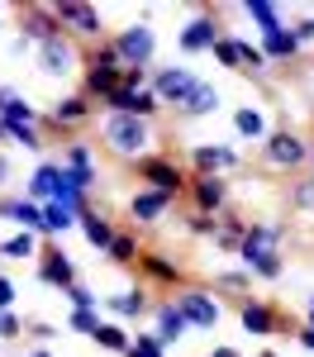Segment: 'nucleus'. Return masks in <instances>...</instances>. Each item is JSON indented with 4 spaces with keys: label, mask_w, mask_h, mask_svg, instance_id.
<instances>
[{
    "label": "nucleus",
    "mask_w": 314,
    "mask_h": 357,
    "mask_svg": "<svg viewBox=\"0 0 314 357\" xmlns=\"http://www.w3.org/2000/svg\"><path fill=\"white\" fill-rule=\"evenodd\" d=\"M152 91H157V100H162V110H181L186 100H191V91L200 86V77L191 72V67H152Z\"/></svg>",
    "instance_id": "dca6fc26"
},
{
    "label": "nucleus",
    "mask_w": 314,
    "mask_h": 357,
    "mask_svg": "<svg viewBox=\"0 0 314 357\" xmlns=\"http://www.w3.org/2000/svg\"><path fill=\"white\" fill-rule=\"evenodd\" d=\"M124 357H167V343H162L152 329H139L134 333V348H129Z\"/></svg>",
    "instance_id": "ea45409f"
},
{
    "label": "nucleus",
    "mask_w": 314,
    "mask_h": 357,
    "mask_svg": "<svg viewBox=\"0 0 314 357\" xmlns=\"http://www.w3.org/2000/svg\"><path fill=\"white\" fill-rule=\"evenodd\" d=\"M105 257H110L114 267H139V257H143V243H139V234H134V229H119Z\"/></svg>",
    "instance_id": "f704fd0d"
},
{
    "label": "nucleus",
    "mask_w": 314,
    "mask_h": 357,
    "mask_svg": "<svg viewBox=\"0 0 314 357\" xmlns=\"http://www.w3.org/2000/svg\"><path fill=\"white\" fill-rule=\"evenodd\" d=\"M248 224H253V220H243V215H228V210H224V215H219V234H214V243L224 248V252H233V257H238Z\"/></svg>",
    "instance_id": "c9c22d12"
},
{
    "label": "nucleus",
    "mask_w": 314,
    "mask_h": 357,
    "mask_svg": "<svg viewBox=\"0 0 314 357\" xmlns=\"http://www.w3.org/2000/svg\"><path fill=\"white\" fill-rule=\"evenodd\" d=\"M53 10H57V20H62V33L77 38V43H86V48H95V43L110 38L105 15H100L95 5H86V0H53Z\"/></svg>",
    "instance_id": "7ed1b4c3"
},
{
    "label": "nucleus",
    "mask_w": 314,
    "mask_h": 357,
    "mask_svg": "<svg viewBox=\"0 0 314 357\" xmlns=\"http://www.w3.org/2000/svg\"><path fill=\"white\" fill-rule=\"evenodd\" d=\"M10 96H15V91H10V86H0V114H5V105H10Z\"/></svg>",
    "instance_id": "5fc2aeb1"
},
{
    "label": "nucleus",
    "mask_w": 314,
    "mask_h": 357,
    "mask_svg": "<svg viewBox=\"0 0 314 357\" xmlns=\"http://www.w3.org/2000/svg\"><path fill=\"white\" fill-rule=\"evenodd\" d=\"M110 43L119 48V62H124V72H129V67H143V72H152V57H157V29L148 24V20H134V24L114 29Z\"/></svg>",
    "instance_id": "0eeeda50"
},
{
    "label": "nucleus",
    "mask_w": 314,
    "mask_h": 357,
    "mask_svg": "<svg viewBox=\"0 0 314 357\" xmlns=\"http://www.w3.org/2000/svg\"><path fill=\"white\" fill-rule=\"evenodd\" d=\"M10 53H15V57H24V53H33V43H29V38H19V33H15V38H10Z\"/></svg>",
    "instance_id": "3c124183"
},
{
    "label": "nucleus",
    "mask_w": 314,
    "mask_h": 357,
    "mask_svg": "<svg viewBox=\"0 0 314 357\" xmlns=\"http://www.w3.org/2000/svg\"><path fill=\"white\" fill-rule=\"evenodd\" d=\"M310 153H314V138L295 134V129H272L267 143H262V167H272V172H300V167H310Z\"/></svg>",
    "instance_id": "20e7f679"
},
{
    "label": "nucleus",
    "mask_w": 314,
    "mask_h": 357,
    "mask_svg": "<svg viewBox=\"0 0 314 357\" xmlns=\"http://www.w3.org/2000/svg\"><path fill=\"white\" fill-rule=\"evenodd\" d=\"M243 15L257 24V38H267V33H276V29H285V15L281 5H272V0H248L243 5Z\"/></svg>",
    "instance_id": "7c9ffc66"
},
{
    "label": "nucleus",
    "mask_w": 314,
    "mask_h": 357,
    "mask_svg": "<svg viewBox=\"0 0 314 357\" xmlns=\"http://www.w3.org/2000/svg\"><path fill=\"white\" fill-rule=\"evenodd\" d=\"M15 24H19V38H29L33 48L62 33V20H57L53 0H33V5H19V10H15Z\"/></svg>",
    "instance_id": "4468645a"
},
{
    "label": "nucleus",
    "mask_w": 314,
    "mask_h": 357,
    "mask_svg": "<svg viewBox=\"0 0 314 357\" xmlns=\"http://www.w3.org/2000/svg\"><path fill=\"white\" fill-rule=\"evenodd\" d=\"M243 272H253V281H276V276L285 272V257H281V248H272V252H262V257H253Z\"/></svg>",
    "instance_id": "4c0bfd02"
},
{
    "label": "nucleus",
    "mask_w": 314,
    "mask_h": 357,
    "mask_svg": "<svg viewBox=\"0 0 314 357\" xmlns=\"http://www.w3.org/2000/svg\"><path fill=\"white\" fill-rule=\"evenodd\" d=\"M214 291H228V296H238V301H243V291H253V272H243V267H228V272L214 276Z\"/></svg>",
    "instance_id": "58836bf2"
},
{
    "label": "nucleus",
    "mask_w": 314,
    "mask_h": 357,
    "mask_svg": "<svg viewBox=\"0 0 314 357\" xmlns=\"http://www.w3.org/2000/svg\"><path fill=\"white\" fill-rule=\"evenodd\" d=\"M100 114H134V119H148V124H152V119L162 114V100H157L152 86H143V91H124V86H119L110 100L100 105Z\"/></svg>",
    "instance_id": "a211bd4d"
},
{
    "label": "nucleus",
    "mask_w": 314,
    "mask_h": 357,
    "mask_svg": "<svg viewBox=\"0 0 314 357\" xmlns=\"http://www.w3.org/2000/svg\"><path fill=\"white\" fill-rule=\"evenodd\" d=\"M257 43H262V53H267V62H272V67H276V62H295V57H300V48H305V43L295 38V29H290V24L276 29V33H267V38H257Z\"/></svg>",
    "instance_id": "c85d7f7f"
},
{
    "label": "nucleus",
    "mask_w": 314,
    "mask_h": 357,
    "mask_svg": "<svg viewBox=\"0 0 314 357\" xmlns=\"http://www.w3.org/2000/svg\"><path fill=\"white\" fill-rule=\"evenodd\" d=\"M171 205H176V195L139 186V191L129 195V220H134V229H152V224H162L171 215Z\"/></svg>",
    "instance_id": "aec40b11"
},
{
    "label": "nucleus",
    "mask_w": 314,
    "mask_h": 357,
    "mask_svg": "<svg viewBox=\"0 0 314 357\" xmlns=\"http://www.w3.org/2000/svg\"><path fill=\"white\" fill-rule=\"evenodd\" d=\"M0 124L5 129H43V110L38 105H29V96H10V105H5V114H0Z\"/></svg>",
    "instance_id": "c756f323"
},
{
    "label": "nucleus",
    "mask_w": 314,
    "mask_h": 357,
    "mask_svg": "<svg viewBox=\"0 0 314 357\" xmlns=\"http://www.w3.org/2000/svg\"><path fill=\"white\" fill-rule=\"evenodd\" d=\"M38 281H43V286H53V291H62V296L77 286V262L67 257V248L57 243V238H48L43 252H38Z\"/></svg>",
    "instance_id": "f3484780"
},
{
    "label": "nucleus",
    "mask_w": 314,
    "mask_h": 357,
    "mask_svg": "<svg viewBox=\"0 0 314 357\" xmlns=\"http://www.w3.org/2000/svg\"><path fill=\"white\" fill-rule=\"evenodd\" d=\"M124 86V62H119V48L110 38L86 48V62H81V96H91L95 105H105L114 91Z\"/></svg>",
    "instance_id": "f03ea898"
},
{
    "label": "nucleus",
    "mask_w": 314,
    "mask_h": 357,
    "mask_svg": "<svg viewBox=\"0 0 314 357\" xmlns=\"http://www.w3.org/2000/svg\"><path fill=\"white\" fill-rule=\"evenodd\" d=\"M29 338H33L38 348H48V343L57 338V329H53V324H29Z\"/></svg>",
    "instance_id": "de8ad7c7"
},
{
    "label": "nucleus",
    "mask_w": 314,
    "mask_h": 357,
    "mask_svg": "<svg viewBox=\"0 0 314 357\" xmlns=\"http://www.w3.org/2000/svg\"><path fill=\"white\" fill-rule=\"evenodd\" d=\"M257 357H281V353H276V348H262V353H257Z\"/></svg>",
    "instance_id": "bf43d9fd"
},
{
    "label": "nucleus",
    "mask_w": 314,
    "mask_h": 357,
    "mask_svg": "<svg viewBox=\"0 0 314 357\" xmlns=\"http://www.w3.org/2000/svg\"><path fill=\"white\" fill-rule=\"evenodd\" d=\"M57 162H62V176L81 195H95V186H100V158H95L91 138H67V148H62Z\"/></svg>",
    "instance_id": "6e6552de"
},
{
    "label": "nucleus",
    "mask_w": 314,
    "mask_h": 357,
    "mask_svg": "<svg viewBox=\"0 0 314 357\" xmlns=\"http://www.w3.org/2000/svg\"><path fill=\"white\" fill-rule=\"evenodd\" d=\"M134 176H139L148 191H167V195H186V186H191V172L176 162L171 153H148V158H139L134 162Z\"/></svg>",
    "instance_id": "39448f33"
},
{
    "label": "nucleus",
    "mask_w": 314,
    "mask_h": 357,
    "mask_svg": "<svg viewBox=\"0 0 314 357\" xmlns=\"http://www.w3.org/2000/svg\"><path fill=\"white\" fill-rule=\"evenodd\" d=\"M171 301L186 314L191 329H214L224 319V305L214 301V291H205V286H181V291H171Z\"/></svg>",
    "instance_id": "f8f14e48"
},
{
    "label": "nucleus",
    "mask_w": 314,
    "mask_h": 357,
    "mask_svg": "<svg viewBox=\"0 0 314 357\" xmlns=\"http://www.w3.org/2000/svg\"><path fill=\"white\" fill-rule=\"evenodd\" d=\"M10 172H15V167H10V158H5V153H0V186L10 181Z\"/></svg>",
    "instance_id": "603ef678"
},
{
    "label": "nucleus",
    "mask_w": 314,
    "mask_h": 357,
    "mask_svg": "<svg viewBox=\"0 0 314 357\" xmlns=\"http://www.w3.org/2000/svg\"><path fill=\"white\" fill-rule=\"evenodd\" d=\"M19 333H29V324L15 314V310H5V314H0V338H5V343H15Z\"/></svg>",
    "instance_id": "a18cd8bd"
},
{
    "label": "nucleus",
    "mask_w": 314,
    "mask_h": 357,
    "mask_svg": "<svg viewBox=\"0 0 314 357\" xmlns=\"http://www.w3.org/2000/svg\"><path fill=\"white\" fill-rule=\"evenodd\" d=\"M224 33H228V29L219 24V15H214V10H196V15L186 20V29L176 33V43H181V53L200 57V53H214V43H219Z\"/></svg>",
    "instance_id": "ddd939ff"
},
{
    "label": "nucleus",
    "mask_w": 314,
    "mask_h": 357,
    "mask_svg": "<svg viewBox=\"0 0 314 357\" xmlns=\"http://www.w3.org/2000/svg\"><path fill=\"white\" fill-rule=\"evenodd\" d=\"M0 220H10L24 234H43V205H33L29 195H0Z\"/></svg>",
    "instance_id": "b1692460"
},
{
    "label": "nucleus",
    "mask_w": 314,
    "mask_h": 357,
    "mask_svg": "<svg viewBox=\"0 0 314 357\" xmlns=\"http://www.w3.org/2000/svg\"><path fill=\"white\" fill-rule=\"evenodd\" d=\"M24 357H53V353H48V348H33V353H24Z\"/></svg>",
    "instance_id": "4d7b16f0"
},
{
    "label": "nucleus",
    "mask_w": 314,
    "mask_h": 357,
    "mask_svg": "<svg viewBox=\"0 0 314 357\" xmlns=\"http://www.w3.org/2000/svg\"><path fill=\"white\" fill-rule=\"evenodd\" d=\"M186 200H191V210H200V215H224L228 210V181L224 176H196L191 172Z\"/></svg>",
    "instance_id": "412c9836"
},
{
    "label": "nucleus",
    "mask_w": 314,
    "mask_h": 357,
    "mask_svg": "<svg viewBox=\"0 0 314 357\" xmlns=\"http://www.w3.org/2000/svg\"><path fill=\"white\" fill-rule=\"evenodd\" d=\"M105 319H100V310H72L67 314V329L72 333H86V338H95V329H100Z\"/></svg>",
    "instance_id": "a19ab883"
},
{
    "label": "nucleus",
    "mask_w": 314,
    "mask_h": 357,
    "mask_svg": "<svg viewBox=\"0 0 314 357\" xmlns=\"http://www.w3.org/2000/svg\"><path fill=\"white\" fill-rule=\"evenodd\" d=\"M295 38H300V43H314V15H305V20H295Z\"/></svg>",
    "instance_id": "09e8293b"
},
{
    "label": "nucleus",
    "mask_w": 314,
    "mask_h": 357,
    "mask_svg": "<svg viewBox=\"0 0 314 357\" xmlns=\"http://www.w3.org/2000/svg\"><path fill=\"white\" fill-rule=\"evenodd\" d=\"M152 333H157V338H162L167 348H176V343H181V338L191 333L186 314L176 310V301H171V296H167V301H157V310H152Z\"/></svg>",
    "instance_id": "a878e982"
},
{
    "label": "nucleus",
    "mask_w": 314,
    "mask_h": 357,
    "mask_svg": "<svg viewBox=\"0 0 314 357\" xmlns=\"http://www.w3.org/2000/svg\"><path fill=\"white\" fill-rule=\"evenodd\" d=\"M233 167H238V153L228 143H196L191 148V172L196 176H224Z\"/></svg>",
    "instance_id": "5701e85b"
},
{
    "label": "nucleus",
    "mask_w": 314,
    "mask_h": 357,
    "mask_svg": "<svg viewBox=\"0 0 314 357\" xmlns=\"http://www.w3.org/2000/svg\"><path fill=\"white\" fill-rule=\"evenodd\" d=\"M134 272H139V286H148V291H181L186 286V267L162 248H143Z\"/></svg>",
    "instance_id": "9b49d317"
},
{
    "label": "nucleus",
    "mask_w": 314,
    "mask_h": 357,
    "mask_svg": "<svg viewBox=\"0 0 314 357\" xmlns=\"http://www.w3.org/2000/svg\"><path fill=\"white\" fill-rule=\"evenodd\" d=\"M15 296H19V286L0 272V314H5V310H15Z\"/></svg>",
    "instance_id": "49530a36"
},
{
    "label": "nucleus",
    "mask_w": 314,
    "mask_h": 357,
    "mask_svg": "<svg viewBox=\"0 0 314 357\" xmlns=\"http://www.w3.org/2000/svg\"><path fill=\"white\" fill-rule=\"evenodd\" d=\"M91 343H100L105 353H129V348H134V333L124 329L119 319H105V324L95 329V338H91Z\"/></svg>",
    "instance_id": "e433bc0d"
},
{
    "label": "nucleus",
    "mask_w": 314,
    "mask_h": 357,
    "mask_svg": "<svg viewBox=\"0 0 314 357\" xmlns=\"http://www.w3.org/2000/svg\"><path fill=\"white\" fill-rule=\"evenodd\" d=\"M285 234H290V224H285V220H253V224H248V234H243V248H238V262L248 267L253 257L272 252V248H281Z\"/></svg>",
    "instance_id": "6ab92c4d"
},
{
    "label": "nucleus",
    "mask_w": 314,
    "mask_h": 357,
    "mask_svg": "<svg viewBox=\"0 0 314 357\" xmlns=\"http://www.w3.org/2000/svg\"><path fill=\"white\" fill-rule=\"evenodd\" d=\"M238 324H243V333H253V338H276V333H285V319L276 305L257 301V296H243L238 301Z\"/></svg>",
    "instance_id": "2eb2a0df"
},
{
    "label": "nucleus",
    "mask_w": 314,
    "mask_h": 357,
    "mask_svg": "<svg viewBox=\"0 0 314 357\" xmlns=\"http://www.w3.org/2000/svg\"><path fill=\"white\" fill-rule=\"evenodd\" d=\"M38 252H43V234H24V229H15V234L0 243V257H5V262H24V257L38 262Z\"/></svg>",
    "instance_id": "2f4dec72"
},
{
    "label": "nucleus",
    "mask_w": 314,
    "mask_h": 357,
    "mask_svg": "<svg viewBox=\"0 0 314 357\" xmlns=\"http://www.w3.org/2000/svg\"><path fill=\"white\" fill-rule=\"evenodd\" d=\"M77 229H81V238H86L91 248H95V252H110L114 234H119V229H114V220L105 215V210H100V205L81 210V224H77Z\"/></svg>",
    "instance_id": "bb28decb"
},
{
    "label": "nucleus",
    "mask_w": 314,
    "mask_h": 357,
    "mask_svg": "<svg viewBox=\"0 0 314 357\" xmlns=\"http://www.w3.org/2000/svg\"><path fill=\"white\" fill-rule=\"evenodd\" d=\"M77 224H81V215L67 210L62 200H48V205H43V238H62V234L77 229Z\"/></svg>",
    "instance_id": "72a5a7b5"
},
{
    "label": "nucleus",
    "mask_w": 314,
    "mask_h": 357,
    "mask_svg": "<svg viewBox=\"0 0 314 357\" xmlns=\"http://www.w3.org/2000/svg\"><path fill=\"white\" fill-rule=\"evenodd\" d=\"M205 357H243V353H238V348H210Z\"/></svg>",
    "instance_id": "864d4df0"
},
{
    "label": "nucleus",
    "mask_w": 314,
    "mask_h": 357,
    "mask_svg": "<svg viewBox=\"0 0 314 357\" xmlns=\"http://www.w3.org/2000/svg\"><path fill=\"white\" fill-rule=\"evenodd\" d=\"M310 167H314V153H310Z\"/></svg>",
    "instance_id": "052dcab7"
},
{
    "label": "nucleus",
    "mask_w": 314,
    "mask_h": 357,
    "mask_svg": "<svg viewBox=\"0 0 314 357\" xmlns=\"http://www.w3.org/2000/svg\"><path fill=\"white\" fill-rule=\"evenodd\" d=\"M105 305H110V314L119 324H143V319H152V310H157V301H152L148 286H129V291H119V296H105Z\"/></svg>",
    "instance_id": "4be33fe9"
},
{
    "label": "nucleus",
    "mask_w": 314,
    "mask_h": 357,
    "mask_svg": "<svg viewBox=\"0 0 314 357\" xmlns=\"http://www.w3.org/2000/svg\"><path fill=\"white\" fill-rule=\"evenodd\" d=\"M95 100L81 96V91H67V96H57L53 105L43 110V129H53V134H67V138H81V129L95 119Z\"/></svg>",
    "instance_id": "423d86ee"
},
{
    "label": "nucleus",
    "mask_w": 314,
    "mask_h": 357,
    "mask_svg": "<svg viewBox=\"0 0 314 357\" xmlns=\"http://www.w3.org/2000/svg\"><path fill=\"white\" fill-rule=\"evenodd\" d=\"M290 205H295V210H305V215H314V176L290 181Z\"/></svg>",
    "instance_id": "37998d69"
},
{
    "label": "nucleus",
    "mask_w": 314,
    "mask_h": 357,
    "mask_svg": "<svg viewBox=\"0 0 314 357\" xmlns=\"http://www.w3.org/2000/svg\"><path fill=\"white\" fill-rule=\"evenodd\" d=\"M5 143H10V134H5V124H0V153H5Z\"/></svg>",
    "instance_id": "13d9d810"
},
{
    "label": "nucleus",
    "mask_w": 314,
    "mask_h": 357,
    "mask_svg": "<svg viewBox=\"0 0 314 357\" xmlns=\"http://www.w3.org/2000/svg\"><path fill=\"white\" fill-rule=\"evenodd\" d=\"M33 62H38V72H43V77H53V82H62V77L81 72L86 48L77 43V38L57 33V38H48V43H38V48H33Z\"/></svg>",
    "instance_id": "9d476101"
},
{
    "label": "nucleus",
    "mask_w": 314,
    "mask_h": 357,
    "mask_svg": "<svg viewBox=\"0 0 314 357\" xmlns=\"http://www.w3.org/2000/svg\"><path fill=\"white\" fill-rule=\"evenodd\" d=\"M305 324H314V296L305 301Z\"/></svg>",
    "instance_id": "6e6d98bb"
},
{
    "label": "nucleus",
    "mask_w": 314,
    "mask_h": 357,
    "mask_svg": "<svg viewBox=\"0 0 314 357\" xmlns=\"http://www.w3.org/2000/svg\"><path fill=\"white\" fill-rule=\"evenodd\" d=\"M295 343H300L305 353H314V324H300V329H295Z\"/></svg>",
    "instance_id": "8fccbe9b"
},
{
    "label": "nucleus",
    "mask_w": 314,
    "mask_h": 357,
    "mask_svg": "<svg viewBox=\"0 0 314 357\" xmlns=\"http://www.w3.org/2000/svg\"><path fill=\"white\" fill-rule=\"evenodd\" d=\"M233 134L243 138V143H267L272 124H267L262 105H238V110H233Z\"/></svg>",
    "instance_id": "cd10ccee"
},
{
    "label": "nucleus",
    "mask_w": 314,
    "mask_h": 357,
    "mask_svg": "<svg viewBox=\"0 0 314 357\" xmlns=\"http://www.w3.org/2000/svg\"><path fill=\"white\" fill-rule=\"evenodd\" d=\"M110 158H119V162H139V158H148L152 153V124L148 119H134V114H100V138H95Z\"/></svg>",
    "instance_id": "f257e3e1"
},
{
    "label": "nucleus",
    "mask_w": 314,
    "mask_h": 357,
    "mask_svg": "<svg viewBox=\"0 0 314 357\" xmlns=\"http://www.w3.org/2000/svg\"><path fill=\"white\" fill-rule=\"evenodd\" d=\"M214 62L219 67H228V72H253V77H267L272 72V62H267V53H262V43H253V38H243V33H224L219 43H214Z\"/></svg>",
    "instance_id": "1a4fd4ad"
},
{
    "label": "nucleus",
    "mask_w": 314,
    "mask_h": 357,
    "mask_svg": "<svg viewBox=\"0 0 314 357\" xmlns=\"http://www.w3.org/2000/svg\"><path fill=\"white\" fill-rule=\"evenodd\" d=\"M219 105H224V100H219V91H214V86L210 82H200L196 91H191V100H186V105H181V119H210V114L219 110Z\"/></svg>",
    "instance_id": "473e14b6"
},
{
    "label": "nucleus",
    "mask_w": 314,
    "mask_h": 357,
    "mask_svg": "<svg viewBox=\"0 0 314 357\" xmlns=\"http://www.w3.org/2000/svg\"><path fill=\"white\" fill-rule=\"evenodd\" d=\"M0 20H5V10H0Z\"/></svg>",
    "instance_id": "680f3d73"
},
{
    "label": "nucleus",
    "mask_w": 314,
    "mask_h": 357,
    "mask_svg": "<svg viewBox=\"0 0 314 357\" xmlns=\"http://www.w3.org/2000/svg\"><path fill=\"white\" fill-rule=\"evenodd\" d=\"M57 191H62V162H38L33 172H29L24 195L33 200V205H48V200H57Z\"/></svg>",
    "instance_id": "393cba45"
},
{
    "label": "nucleus",
    "mask_w": 314,
    "mask_h": 357,
    "mask_svg": "<svg viewBox=\"0 0 314 357\" xmlns=\"http://www.w3.org/2000/svg\"><path fill=\"white\" fill-rule=\"evenodd\" d=\"M186 234L214 238V234H219V215H200V210H191V215H186Z\"/></svg>",
    "instance_id": "79ce46f5"
},
{
    "label": "nucleus",
    "mask_w": 314,
    "mask_h": 357,
    "mask_svg": "<svg viewBox=\"0 0 314 357\" xmlns=\"http://www.w3.org/2000/svg\"><path fill=\"white\" fill-rule=\"evenodd\" d=\"M67 305H72V310H100V296H95L91 286H81V281H77V286L67 291Z\"/></svg>",
    "instance_id": "c03bdc74"
}]
</instances>
